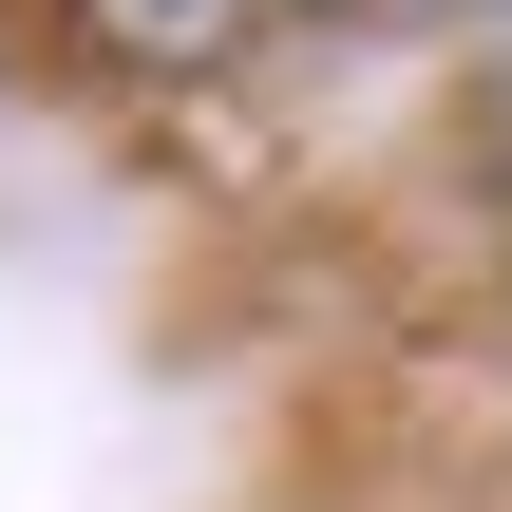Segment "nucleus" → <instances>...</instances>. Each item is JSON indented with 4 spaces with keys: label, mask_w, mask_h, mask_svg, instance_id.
I'll return each mask as SVG.
<instances>
[{
    "label": "nucleus",
    "mask_w": 512,
    "mask_h": 512,
    "mask_svg": "<svg viewBox=\"0 0 512 512\" xmlns=\"http://www.w3.org/2000/svg\"><path fill=\"white\" fill-rule=\"evenodd\" d=\"M266 19H323V0H95V38H114V57H152V76H190V57L266 38Z\"/></svg>",
    "instance_id": "1"
},
{
    "label": "nucleus",
    "mask_w": 512,
    "mask_h": 512,
    "mask_svg": "<svg viewBox=\"0 0 512 512\" xmlns=\"http://www.w3.org/2000/svg\"><path fill=\"white\" fill-rule=\"evenodd\" d=\"M437 19H494V0H437Z\"/></svg>",
    "instance_id": "2"
}]
</instances>
